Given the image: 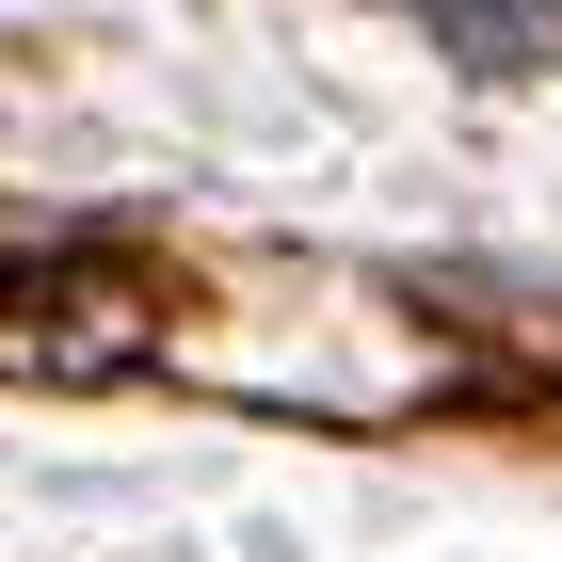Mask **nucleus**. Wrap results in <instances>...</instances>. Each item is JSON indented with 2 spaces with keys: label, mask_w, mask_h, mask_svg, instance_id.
<instances>
[{
  "label": "nucleus",
  "mask_w": 562,
  "mask_h": 562,
  "mask_svg": "<svg viewBox=\"0 0 562 562\" xmlns=\"http://www.w3.org/2000/svg\"><path fill=\"white\" fill-rule=\"evenodd\" d=\"M450 65H482V81H547L562 65V0H402Z\"/></svg>",
  "instance_id": "f257e3e1"
},
{
  "label": "nucleus",
  "mask_w": 562,
  "mask_h": 562,
  "mask_svg": "<svg viewBox=\"0 0 562 562\" xmlns=\"http://www.w3.org/2000/svg\"><path fill=\"white\" fill-rule=\"evenodd\" d=\"M97 258H113V225H65V241H16V258H0V322H33V305H65V290H81Z\"/></svg>",
  "instance_id": "f03ea898"
}]
</instances>
